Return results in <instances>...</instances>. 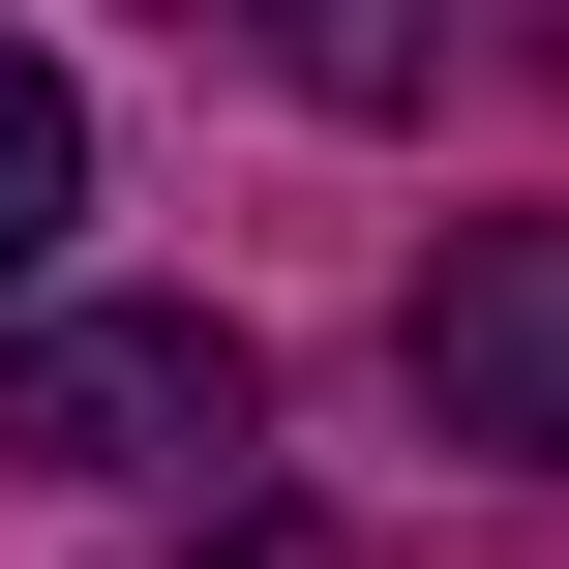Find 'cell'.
<instances>
[{"label": "cell", "instance_id": "3", "mask_svg": "<svg viewBox=\"0 0 569 569\" xmlns=\"http://www.w3.org/2000/svg\"><path fill=\"white\" fill-rule=\"evenodd\" d=\"M240 30H270V60H300V90H330V120H420V90H450V30H480V0H240Z\"/></svg>", "mask_w": 569, "mask_h": 569}, {"label": "cell", "instance_id": "4", "mask_svg": "<svg viewBox=\"0 0 569 569\" xmlns=\"http://www.w3.org/2000/svg\"><path fill=\"white\" fill-rule=\"evenodd\" d=\"M60 240H90V90L0 30V270H60Z\"/></svg>", "mask_w": 569, "mask_h": 569}, {"label": "cell", "instance_id": "1", "mask_svg": "<svg viewBox=\"0 0 569 569\" xmlns=\"http://www.w3.org/2000/svg\"><path fill=\"white\" fill-rule=\"evenodd\" d=\"M0 450L90 480V510H180V480L270 450V360H240L210 300H30V330H0Z\"/></svg>", "mask_w": 569, "mask_h": 569}, {"label": "cell", "instance_id": "2", "mask_svg": "<svg viewBox=\"0 0 569 569\" xmlns=\"http://www.w3.org/2000/svg\"><path fill=\"white\" fill-rule=\"evenodd\" d=\"M420 420L450 450H569V210H510V240L420 270Z\"/></svg>", "mask_w": 569, "mask_h": 569}]
</instances>
